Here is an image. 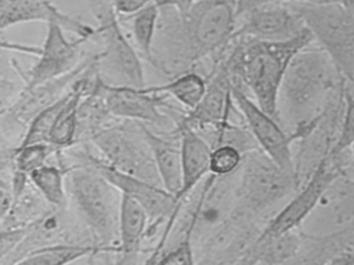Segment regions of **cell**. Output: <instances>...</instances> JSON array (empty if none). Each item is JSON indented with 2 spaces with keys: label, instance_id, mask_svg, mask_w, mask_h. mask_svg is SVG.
<instances>
[{
  "label": "cell",
  "instance_id": "d6a6232c",
  "mask_svg": "<svg viewBox=\"0 0 354 265\" xmlns=\"http://www.w3.org/2000/svg\"><path fill=\"white\" fill-rule=\"evenodd\" d=\"M154 1L155 5L158 6V7H160L161 5H162L163 3H165V0H153Z\"/></svg>",
  "mask_w": 354,
  "mask_h": 265
},
{
  "label": "cell",
  "instance_id": "7a4b0ae2",
  "mask_svg": "<svg viewBox=\"0 0 354 265\" xmlns=\"http://www.w3.org/2000/svg\"><path fill=\"white\" fill-rule=\"evenodd\" d=\"M231 53L218 60L223 62L234 82L252 92L259 107L279 120V101L281 82L292 59L314 42L310 30L281 42L233 39Z\"/></svg>",
  "mask_w": 354,
  "mask_h": 265
},
{
  "label": "cell",
  "instance_id": "44dd1931",
  "mask_svg": "<svg viewBox=\"0 0 354 265\" xmlns=\"http://www.w3.org/2000/svg\"><path fill=\"white\" fill-rule=\"evenodd\" d=\"M208 86V80L196 72L189 71L171 78L169 84L145 86L144 90L152 94L167 95L175 99L188 111L196 109Z\"/></svg>",
  "mask_w": 354,
  "mask_h": 265
},
{
  "label": "cell",
  "instance_id": "4316f807",
  "mask_svg": "<svg viewBox=\"0 0 354 265\" xmlns=\"http://www.w3.org/2000/svg\"><path fill=\"white\" fill-rule=\"evenodd\" d=\"M354 144V96L346 98L345 109H344L343 120L339 126V134L333 140L329 156H341L345 151L350 150Z\"/></svg>",
  "mask_w": 354,
  "mask_h": 265
},
{
  "label": "cell",
  "instance_id": "52a82bcc",
  "mask_svg": "<svg viewBox=\"0 0 354 265\" xmlns=\"http://www.w3.org/2000/svg\"><path fill=\"white\" fill-rule=\"evenodd\" d=\"M94 16L98 22L94 38L100 41L101 46L99 74L109 76V84L138 89L147 86L140 55L128 40L123 24L109 3Z\"/></svg>",
  "mask_w": 354,
  "mask_h": 265
},
{
  "label": "cell",
  "instance_id": "30bf717a",
  "mask_svg": "<svg viewBox=\"0 0 354 265\" xmlns=\"http://www.w3.org/2000/svg\"><path fill=\"white\" fill-rule=\"evenodd\" d=\"M88 41L86 38L70 40L59 24L50 22L47 24L46 37L42 46L28 47L3 41L1 47L38 57L36 64L24 76V90H32L76 69L82 62V46Z\"/></svg>",
  "mask_w": 354,
  "mask_h": 265
},
{
  "label": "cell",
  "instance_id": "8992f818",
  "mask_svg": "<svg viewBox=\"0 0 354 265\" xmlns=\"http://www.w3.org/2000/svg\"><path fill=\"white\" fill-rule=\"evenodd\" d=\"M337 68L344 82H354V11L339 0L330 3H287Z\"/></svg>",
  "mask_w": 354,
  "mask_h": 265
},
{
  "label": "cell",
  "instance_id": "7402d4cb",
  "mask_svg": "<svg viewBox=\"0 0 354 265\" xmlns=\"http://www.w3.org/2000/svg\"><path fill=\"white\" fill-rule=\"evenodd\" d=\"M70 167L63 169L55 165H44L28 175L37 192L48 204L55 208H64L67 204V186L66 177Z\"/></svg>",
  "mask_w": 354,
  "mask_h": 265
},
{
  "label": "cell",
  "instance_id": "836d02e7",
  "mask_svg": "<svg viewBox=\"0 0 354 265\" xmlns=\"http://www.w3.org/2000/svg\"><path fill=\"white\" fill-rule=\"evenodd\" d=\"M350 151H351L352 159H353L354 163V144L352 145L351 148H350Z\"/></svg>",
  "mask_w": 354,
  "mask_h": 265
},
{
  "label": "cell",
  "instance_id": "ac0fdd59",
  "mask_svg": "<svg viewBox=\"0 0 354 265\" xmlns=\"http://www.w3.org/2000/svg\"><path fill=\"white\" fill-rule=\"evenodd\" d=\"M150 219L146 209L134 199L122 194L119 223V264H133L142 252Z\"/></svg>",
  "mask_w": 354,
  "mask_h": 265
},
{
  "label": "cell",
  "instance_id": "8fae6325",
  "mask_svg": "<svg viewBox=\"0 0 354 265\" xmlns=\"http://www.w3.org/2000/svg\"><path fill=\"white\" fill-rule=\"evenodd\" d=\"M232 95L236 109L260 150L281 169L299 178L292 153V144L295 142L294 136L287 134L277 122L279 120L263 111L254 99L250 98L244 93L243 88L235 82Z\"/></svg>",
  "mask_w": 354,
  "mask_h": 265
},
{
  "label": "cell",
  "instance_id": "9c48e42d",
  "mask_svg": "<svg viewBox=\"0 0 354 265\" xmlns=\"http://www.w3.org/2000/svg\"><path fill=\"white\" fill-rule=\"evenodd\" d=\"M341 176L342 169L337 163V157L325 155L313 170L308 181L294 192V196L287 204L258 234L256 240L275 237L299 230Z\"/></svg>",
  "mask_w": 354,
  "mask_h": 265
},
{
  "label": "cell",
  "instance_id": "cb8c5ba5",
  "mask_svg": "<svg viewBox=\"0 0 354 265\" xmlns=\"http://www.w3.org/2000/svg\"><path fill=\"white\" fill-rule=\"evenodd\" d=\"M67 96L68 93H66L62 98L41 111L30 121L28 128H26V134H24L21 143L17 147L41 144V143L49 144V138H50L53 126H55V121H57V117H59V113H61L62 109H63L64 104L67 100Z\"/></svg>",
  "mask_w": 354,
  "mask_h": 265
},
{
  "label": "cell",
  "instance_id": "6da1fadb",
  "mask_svg": "<svg viewBox=\"0 0 354 265\" xmlns=\"http://www.w3.org/2000/svg\"><path fill=\"white\" fill-rule=\"evenodd\" d=\"M159 9L151 65L169 78L194 71L207 57H221L237 30V0H200L184 13Z\"/></svg>",
  "mask_w": 354,
  "mask_h": 265
},
{
  "label": "cell",
  "instance_id": "5b68a950",
  "mask_svg": "<svg viewBox=\"0 0 354 265\" xmlns=\"http://www.w3.org/2000/svg\"><path fill=\"white\" fill-rule=\"evenodd\" d=\"M236 185L234 212L258 215L289 198L300 188V179L257 149L244 154Z\"/></svg>",
  "mask_w": 354,
  "mask_h": 265
},
{
  "label": "cell",
  "instance_id": "5bb4252c",
  "mask_svg": "<svg viewBox=\"0 0 354 265\" xmlns=\"http://www.w3.org/2000/svg\"><path fill=\"white\" fill-rule=\"evenodd\" d=\"M233 84L231 73L223 62L218 60L209 78L202 101L185 118H182L179 125L203 132L219 129L231 123L230 115L235 107L232 95Z\"/></svg>",
  "mask_w": 354,
  "mask_h": 265
},
{
  "label": "cell",
  "instance_id": "d4e9b609",
  "mask_svg": "<svg viewBox=\"0 0 354 265\" xmlns=\"http://www.w3.org/2000/svg\"><path fill=\"white\" fill-rule=\"evenodd\" d=\"M55 150L49 144H32L28 146L16 147L10 151L13 158L14 169L30 175L39 167L46 165L47 158Z\"/></svg>",
  "mask_w": 354,
  "mask_h": 265
},
{
  "label": "cell",
  "instance_id": "d6986e66",
  "mask_svg": "<svg viewBox=\"0 0 354 265\" xmlns=\"http://www.w3.org/2000/svg\"><path fill=\"white\" fill-rule=\"evenodd\" d=\"M147 142L150 145L155 165L160 177L163 188L169 194L177 197L182 188V150L181 140L175 144L154 134L147 124L140 123Z\"/></svg>",
  "mask_w": 354,
  "mask_h": 265
},
{
  "label": "cell",
  "instance_id": "f1b7e54d",
  "mask_svg": "<svg viewBox=\"0 0 354 265\" xmlns=\"http://www.w3.org/2000/svg\"><path fill=\"white\" fill-rule=\"evenodd\" d=\"M263 5H266V0H237L238 19Z\"/></svg>",
  "mask_w": 354,
  "mask_h": 265
},
{
  "label": "cell",
  "instance_id": "603a6c76",
  "mask_svg": "<svg viewBox=\"0 0 354 265\" xmlns=\"http://www.w3.org/2000/svg\"><path fill=\"white\" fill-rule=\"evenodd\" d=\"M159 15L160 9L153 3L136 15L128 19L120 20L122 24H129L132 39L138 53L150 64L152 63L153 45L156 37Z\"/></svg>",
  "mask_w": 354,
  "mask_h": 265
},
{
  "label": "cell",
  "instance_id": "ffe728a7",
  "mask_svg": "<svg viewBox=\"0 0 354 265\" xmlns=\"http://www.w3.org/2000/svg\"><path fill=\"white\" fill-rule=\"evenodd\" d=\"M106 254L94 244H55L34 248L26 253L15 264L65 265L84 257Z\"/></svg>",
  "mask_w": 354,
  "mask_h": 265
},
{
  "label": "cell",
  "instance_id": "7c38bea8",
  "mask_svg": "<svg viewBox=\"0 0 354 265\" xmlns=\"http://www.w3.org/2000/svg\"><path fill=\"white\" fill-rule=\"evenodd\" d=\"M93 92L98 95L109 115L124 118L138 123L169 127L173 122L163 113L165 107L173 109L167 102V95L152 94L144 88L119 86L105 82L97 74L93 84Z\"/></svg>",
  "mask_w": 354,
  "mask_h": 265
},
{
  "label": "cell",
  "instance_id": "277c9868",
  "mask_svg": "<svg viewBox=\"0 0 354 265\" xmlns=\"http://www.w3.org/2000/svg\"><path fill=\"white\" fill-rule=\"evenodd\" d=\"M68 182L72 202L93 244L106 254H119L122 192L86 163L70 167Z\"/></svg>",
  "mask_w": 354,
  "mask_h": 265
},
{
  "label": "cell",
  "instance_id": "1f68e13d",
  "mask_svg": "<svg viewBox=\"0 0 354 265\" xmlns=\"http://www.w3.org/2000/svg\"><path fill=\"white\" fill-rule=\"evenodd\" d=\"M339 1L344 7L349 10H353L354 11V0H339Z\"/></svg>",
  "mask_w": 354,
  "mask_h": 265
},
{
  "label": "cell",
  "instance_id": "ba28073f",
  "mask_svg": "<svg viewBox=\"0 0 354 265\" xmlns=\"http://www.w3.org/2000/svg\"><path fill=\"white\" fill-rule=\"evenodd\" d=\"M92 143L104 161L115 169L162 186L150 145L138 122L134 129L131 126L119 125L96 130L93 132Z\"/></svg>",
  "mask_w": 354,
  "mask_h": 265
},
{
  "label": "cell",
  "instance_id": "2e32d148",
  "mask_svg": "<svg viewBox=\"0 0 354 265\" xmlns=\"http://www.w3.org/2000/svg\"><path fill=\"white\" fill-rule=\"evenodd\" d=\"M30 22H55L77 38L91 40L96 35V28L74 16L63 13L51 0H0L1 32Z\"/></svg>",
  "mask_w": 354,
  "mask_h": 265
},
{
  "label": "cell",
  "instance_id": "3957f363",
  "mask_svg": "<svg viewBox=\"0 0 354 265\" xmlns=\"http://www.w3.org/2000/svg\"><path fill=\"white\" fill-rule=\"evenodd\" d=\"M310 45L292 59L279 92V111L283 109L295 127L324 119L345 84L328 55Z\"/></svg>",
  "mask_w": 354,
  "mask_h": 265
},
{
  "label": "cell",
  "instance_id": "f546056e",
  "mask_svg": "<svg viewBox=\"0 0 354 265\" xmlns=\"http://www.w3.org/2000/svg\"><path fill=\"white\" fill-rule=\"evenodd\" d=\"M200 0H165L160 7H171L180 13L188 11L190 8L194 7Z\"/></svg>",
  "mask_w": 354,
  "mask_h": 265
},
{
  "label": "cell",
  "instance_id": "e0dca14e",
  "mask_svg": "<svg viewBox=\"0 0 354 265\" xmlns=\"http://www.w3.org/2000/svg\"><path fill=\"white\" fill-rule=\"evenodd\" d=\"M182 150V188L176 197L179 204L210 174L212 147L196 130L187 126H178Z\"/></svg>",
  "mask_w": 354,
  "mask_h": 265
},
{
  "label": "cell",
  "instance_id": "4dcf8cb0",
  "mask_svg": "<svg viewBox=\"0 0 354 265\" xmlns=\"http://www.w3.org/2000/svg\"><path fill=\"white\" fill-rule=\"evenodd\" d=\"M86 3H88V8H90L93 15H94V14L98 13L100 10H102L103 8L106 7V6L109 3L107 0H86Z\"/></svg>",
  "mask_w": 354,
  "mask_h": 265
},
{
  "label": "cell",
  "instance_id": "4fadbf2b",
  "mask_svg": "<svg viewBox=\"0 0 354 265\" xmlns=\"http://www.w3.org/2000/svg\"><path fill=\"white\" fill-rule=\"evenodd\" d=\"M84 158L86 163L94 167L113 183L122 194L134 199L146 209L150 219L148 232H150L151 228L160 225L167 219H169L167 225H173L182 204H179L175 196L169 194L162 186L123 173L109 165L104 159L93 155H86Z\"/></svg>",
  "mask_w": 354,
  "mask_h": 265
},
{
  "label": "cell",
  "instance_id": "484cf974",
  "mask_svg": "<svg viewBox=\"0 0 354 265\" xmlns=\"http://www.w3.org/2000/svg\"><path fill=\"white\" fill-rule=\"evenodd\" d=\"M244 154L229 144L212 148L210 158V174L216 177H227L237 173L243 161Z\"/></svg>",
  "mask_w": 354,
  "mask_h": 265
},
{
  "label": "cell",
  "instance_id": "83f0119b",
  "mask_svg": "<svg viewBox=\"0 0 354 265\" xmlns=\"http://www.w3.org/2000/svg\"><path fill=\"white\" fill-rule=\"evenodd\" d=\"M153 0H111V6L120 20L128 19L153 5Z\"/></svg>",
  "mask_w": 354,
  "mask_h": 265
},
{
  "label": "cell",
  "instance_id": "9a60e30c",
  "mask_svg": "<svg viewBox=\"0 0 354 265\" xmlns=\"http://www.w3.org/2000/svg\"><path fill=\"white\" fill-rule=\"evenodd\" d=\"M242 17L243 22L236 30L233 39L281 42L291 40L308 30L304 20L288 3H266Z\"/></svg>",
  "mask_w": 354,
  "mask_h": 265
}]
</instances>
